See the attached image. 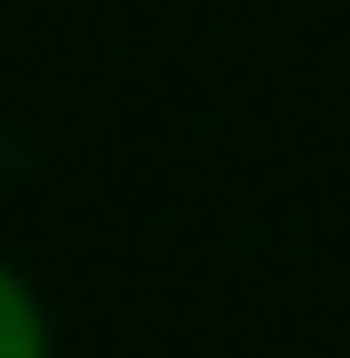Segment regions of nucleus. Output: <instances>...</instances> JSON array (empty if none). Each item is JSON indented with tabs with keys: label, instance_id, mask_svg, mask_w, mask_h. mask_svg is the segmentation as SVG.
<instances>
[{
	"label": "nucleus",
	"instance_id": "f257e3e1",
	"mask_svg": "<svg viewBox=\"0 0 350 358\" xmlns=\"http://www.w3.org/2000/svg\"><path fill=\"white\" fill-rule=\"evenodd\" d=\"M0 358H48V334H40V310L32 294L0 271Z\"/></svg>",
	"mask_w": 350,
	"mask_h": 358
}]
</instances>
